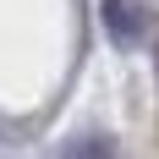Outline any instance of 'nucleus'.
I'll return each mask as SVG.
<instances>
[{"mask_svg":"<svg viewBox=\"0 0 159 159\" xmlns=\"http://www.w3.org/2000/svg\"><path fill=\"white\" fill-rule=\"evenodd\" d=\"M61 159H115V143L99 137V132H88V137H77V143H66Z\"/></svg>","mask_w":159,"mask_h":159,"instance_id":"obj_2","label":"nucleus"},{"mask_svg":"<svg viewBox=\"0 0 159 159\" xmlns=\"http://www.w3.org/2000/svg\"><path fill=\"white\" fill-rule=\"evenodd\" d=\"M99 16H104V33H110L121 49L143 44V33H148V16H143V6H137V0H104V6H99Z\"/></svg>","mask_w":159,"mask_h":159,"instance_id":"obj_1","label":"nucleus"}]
</instances>
